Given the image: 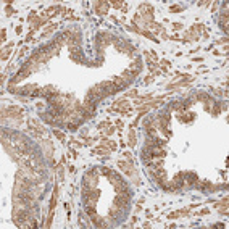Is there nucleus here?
Returning <instances> with one entry per match:
<instances>
[{"label": "nucleus", "instance_id": "f257e3e1", "mask_svg": "<svg viewBox=\"0 0 229 229\" xmlns=\"http://www.w3.org/2000/svg\"><path fill=\"white\" fill-rule=\"evenodd\" d=\"M87 97H90L92 100L97 102V100H102V98H106V97H108V94H106V90L102 89L100 86H95V87H92V89L89 90Z\"/></svg>", "mask_w": 229, "mask_h": 229}, {"label": "nucleus", "instance_id": "9b49d317", "mask_svg": "<svg viewBox=\"0 0 229 229\" xmlns=\"http://www.w3.org/2000/svg\"><path fill=\"white\" fill-rule=\"evenodd\" d=\"M95 152H97L98 155H108V150H106V148H97Z\"/></svg>", "mask_w": 229, "mask_h": 229}, {"label": "nucleus", "instance_id": "6e6552de", "mask_svg": "<svg viewBox=\"0 0 229 229\" xmlns=\"http://www.w3.org/2000/svg\"><path fill=\"white\" fill-rule=\"evenodd\" d=\"M56 10H58V8H48L47 11H45V16H53L55 13H58Z\"/></svg>", "mask_w": 229, "mask_h": 229}, {"label": "nucleus", "instance_id": "9d476101", "mask_svg": "<svg viewBox=\"0 0 229 229\" xmlns=\"http://www.w3.org/2000/svg\"><path fill=\"white\" fill-rule=\"evenodd\" d=\"M10 50H11V45H8V47H7L5 50H3V53H2V58H3V60L7 58V55H8V53H10Z\"/></svg>", "mask_w": 229, "mask_h": 229}, {"label": "nucleus", "instance_id": "39448f33", "mask_svg": "<svg viewBox=\"0 0 229 229\" xmlns=\"http://www.w3.org/2000/svg\"><path fill=\"white\" fill-rule=\"evenodd\" d=\"M90 219H92V223H94V224H95L97 227H105V226H106V224L103 223V219H102L100 216H97V215H94V216H92Z\"/></svg>", "mask_w": 229, "mask_h": 229}, {"label": "nucleus", "instance_id": "dca6fc26", "mask_svg": "<svg viewBox=\"0 0 229 229\" xmlns=\"http://www.w3.org/2000/svg\"><path fill=\"white\" fill-rule=\"evenodd\" d=\"M174 29H181V24H179V23H174Z\"/></svg>", "mask_w": 229, "mask_h": 229}, {"label": "nucleus", "instance_id": "ddd939ff", "mask_svg": "<svg viewBox=\"0 0 229 229\" xmlns=\"http://www.w3.org/2000/svg\"><path fill=\"white\" fill-rule=\"evenodd\" d=\"M171 11H173V13H178V11H181V7H171Z\"/></svg>", "mask_w": 229, "mask_h": 229}, {"label": "nucleus", "instance_id": "1a4fd4ad", "mask_svg": "<svg viewBox=\"0 0 229 229\" xmlns=\"http://www.w3.org/2000/svg\"><path fill=\"white\" fill-rule=\"evenodd\" d=\"M86 211H87V215L94 216L95 215V207H86Z\"/></svg>", "mask_w": 229, "mask_h": 229}, {"label": "nucleus", "instance_id": "7ed1b4c3", "mask_svg": "<svg viewBox=\"0 0 229 229\" xmlns=\"http://www.w3.org/2000/svg\"><path fill=\"white\" fill-rule=\"evenodd\" d=\"M118 165L121 166V169L124 171V173H128V176H132V174H134V168H132V163L131 161H120L118 163Z\"/></svg>", "mask_w": 229, "mask_h": 229}, {"label": "nucleus", "instance_id": "4468645a", "mask_svg": "<svg viewBox=\"0 0 229 229\" xmlns=\"http://www.w3.org/2000/svg\"><path fill=\"white\" fill-rule=\"evenodd\" d=\"M111 5L114 7V8H120V7H121V5H123V3H121V2H113V3H111Z\"/></svg>", "mask_w": 229, "mask_h": 229}, {"label": "nucleus", "instance_id": "423d86ee", "mask_svg": "<svg viewBox=\"0 0 229 229\" xmlns=\"http://www.w3.org/2000/svg\"><path fill=\"white\" fill-rule=\"evenodd\" d=\"M95 7H98V13H106L108 11V3L106 2H97Z\"/></svg>", "mask_w": 229, "mask_h": 229}, {"label": "nucleus", "instance_id": "f03ea898", "mask_svg": "<svg viewBox=\"0 0 229 229\" xmlns=\"http://www.w3.org/2000/svg\"><path fill=\"white\" fill-rule=\"evenodd\" d=\"M97 182H98V179H97V174H95V173H89V174H86V184H89V187L95 189Z\"/></svg>", "mask_w": 229, "mask_h": 229}, {"label": "nucleus", "instance_id": "f8f14e48", "mask_svg": "<svg viewBox=\"0 0 229 229\" xmlns=\"http://www.w3.org/2000/svg\"><path fill=\"white\" fill-rule=\"evenodd\" d=\"M129 144H131V145H134V144H136V137H134V132H131V136H129Z\"/></svg>", "mask_w": 229, "mask_h": 229}, {"label": "nucleus", "instance_id": "0eeeda50", "mask_svg": "<svg viewBox=\"0 0 229 229\" xmlns=\"http://www.w3.org/2000/svg\"><path fill=\"white\" fill-rule=\"evenodd\" d=\"M187 182H189V184H194V186H195V182L198 181V179H197V176H195V174H194V173H189L187 174Z\"/></svg>", "mask_w": 229, "mask_h": 229}, {"label": "nucleus", "instance_id": "2eb2a0df", "mask_svg": "<svg viewBox=\"0 0 229 229\" xmlns=\"http://www.w3.org/2000/svg\"><path fill=\"white\" fill-rule=\"evenodd\" d=\"M55 136L58 137V139H63V134H62V132H60V131H55Z\"/></svg>", "mask_w": 229, "mask_h": 229}, {"label": "nucleus", "instance_id": "20e7f679", "mask_svg": "<svg viewBox=\"0 0 229 229\" xmlns=\"http://www.w3.org/2000/svg\"><path fill=\"white\" fill-rule=\"evenodd\" d=\"M184 176H186V173H179V174H176V178L173 179V182L178 186V187H181V186L184 184Z\"/></svg>", "mask_w": 229, "mask_h": 229}]
</instances>
